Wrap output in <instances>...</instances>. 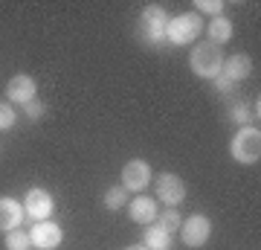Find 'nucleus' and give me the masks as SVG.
<instances>
[{
  "label": "nucleus",
  "instance_id": "nucleus-1",
  "mask_svg": "<svg viewBox=\"0 0 261 250\" xmlns=\"http://www.w3.org/2000/svg\"><path fill=\"white\" fill-rule=\"evenodd\" d=\"M166 29H168V12L166 6L160 3H148L140 15V27H137V35L140 41H145L148 47H157L166 41Z\"/></svg>",
  "mask_w": 261,
  "mask_h": 250
},
{
  "label": "nucleus",
  "instance_id": "nucleus-2",
  "mask_svg": "<svg viewBox=\"0 0 261 250\" xmlns=\"http://www.w3.org/2000/svg\"><path fill=\"white\" fill-rule=\"evenodd\" d=\"M189 67H192V73H195L197 79H218L221 67H224V53H221V47L212 44V41L197 44L195 50H192V56H189Z\"/></svg>",
  "mask_w": 261,
  "mask_h": 250
},
{
  "label": "nucleus",
  "instance_id": "nucleus-3",
  "mask_svg": "<svg viewBox=\"0 0 261 250\" xmlns=\"http://www.w3.org/2000/svg\"><path fill=\"white\" fill-rule=\"evenodd\" d=\"M229 154L241 166H255L261 160V131L255 125H244L229 143Z\"/></svg>",
  "mask_w": 261,
  "mask_h": 250
},
{
  "label": "nucleus",
  "instance_id": "nucleus-4",
  "mask_svg": "<svg viewBox=\"0 0 261 250\" xmlns=\"http://www.w3.org/2000/svg\"><path fill=\"white\" fill-rule=\"evenodd\" d=\"M203 32V18L197 15V12H183L177 18H168V29H166V41L168 44H192L197 41Z\"/></svg>",
  "mask_w": 261,
  "mask_h": 250
},
{
  "label": "nucleus",
  "instance_id": "nucleus-5",
  "mask_svg": "<svg viewBox=\"0 0 261 250\" xmlns=\"http://www.w3.org/2000/svg\"><path fill=\"white\" fill-rule=\"evenodd\" d=\"M250 73H252V58L247 53H235V56L224 58V67H221L215 84H218V90H229L235 82H244Z\"/></svg>",
  "mask_w": 261,
  "mask_h": 250
},
{
  "label": "nucleus",
  "instance_id": "nucleus-6",
  "mask_svg": "<svg viewBox=\"0 0 261 250\" xmlns=\"http://www.w3.org/2000/svg\"><path fill=\"white\" fill-rule=\"evenodd\" d=\"M180 236H183V244L186 247H195V250L203 247L206 241H209V236H212V221L200 213L189 215L186 221L180 224Z\"/></svg>",
  "mask_w": 261,
  "mask_h": 250
},
{
  "label": "nucleus",
  "instance_id": "nucleus-7",
  "mask_svg": "<svg viewBox=\"0 0 261 250\" xmlns=\"http://www.w3.org/2000/svg\"><path fill=\"white\" fill-rule=\"evenodd\" d=\"M56 210V201L47 189H29L27 198H23V215H29L32 221H49V215Z\"/></svg>",
  "mask_w": 261,
  "mask_h": 250
},
{
  "label": "nucleus",
  "instance_id": "nucleus-8",
  "mask_svg": "<svg viewBox=\"0 0 261 250\" xmlns=\"http://www.w3.org/2000/svg\"><path fill=\"white\" fill-rule=\"evenodd\" d=\"M157 195H160V201L168 207L183 204V198H186V180L180 175H174V172H163L157 177Z\"/></svg>",
  "mask_w": 261,
  "mask_h": 250
},
{
  "label": "nucleus",
  "instance_id": "nucleus-9",
  "mask_svg": "<svg viewBox=\"0 0 261 250\" xmlns=\"http://www.w3.org/2000/svg\"><path fill=\"white\" fill-rule=\"evenodd\" d=\"M151 184V166L145 160H128L125 166H122V186L128 189V192H137L140 195L145 186Z\"/></svg>",
  "mask_w": 261,
  "mask_h": 250
},
{
  "label": "nucleus",
  "instance_id": "nucleus-10",
  "mask_svg": "<svg viewBox=\"0 0 261 250\" xmlns=\"http://www.w3.org/2000/svg\"><path fill=\"white\" fill-rule=\"evenodd\" d=\"M29 239L35 250H56L64 241V233L56 221H35V227L29 230Z\"/></svg>",
  "mask_w": 261,
  "mask_h": 250
},
{
  "label": "nucleus",
  "instance_id": "nucleus-11",
  "mask_svg": "<svg viewBox=\"0 0 261 250\" xmlns=\"http://www.w3.org/2000/svg\"><path fill=\"white\" fill-rule=\"evenodd\" d=\"M35 93H38V84L32 76L27 73H18V76H12L9 84H6V99L15 105H27L35 99Z\"/></svg>",
  "mask_w": 261,
  "mask_h": 250
},
{
  "label": "nucleus",
  "instance_id": "nucleus-12",
  "mask_svg": "<svg viewBox=\"0 0 261 250\" xmlns=\"http://www.w3.org/2000/svg\"><path fill=\"white\" fill-rule=\"evenodd\" d=\"M128 215L134 224H154L157 221V201L148 195H137L134 201H128Z\"/></svg>",
  "mask_w": 261,
  "mask_h": 250
},
{
  "label": "nucleus",
  "instance_id": "nucleus-13",
  "mask_svg": "<svg viewBox=\"0 0 261 250\" xmlns=\"http://www.w3.org/2000/svg\"><path fill=\"white\" fill-rule=\"evenodd\" d=\"M20 221H23V204L3 195L0 198V233H9V230H18Z\"/></svg>",
  "mask_w": 261,
  "mask_h": 250
},
{
  "label": "nucleus",
  "instance_id": "nucleus-14",
  "mask_svg": "<svg viewBox=\"0 0 261 250\" xmlns=\"http://www.w3.org/2000/svg\"><path fill=\"white\" fill-rule=\"evenodd\" d=\"M142 244L148 250H171V233H166L157 221L148 224L145 233H142Z\"/></svg>",
  "mask_w": 261,
  "mask_h": 250
},
{
  "label": "nucleus",
  "instance_id": "nucleus-15",
  "mask_svg": "<svg viewBox=\"0 0 261 250\" xmlns=\"http://www.w3.org/2000/svg\"><path fill=\"white\" fill-rule=\"evenodd\" d=\"M232 32H235V27L226 15H215V18L209 20V41H212V44L221 47V44H226V41H232Z\"/></svg>",
  "mask_w": 261,
  "mask_h": 250
},
{
  "label": "nucleus",
  "instance_id": "nucleus-16",
  "mask_svg": "<svg viewBox=\"0 0 261 250\" xmlns=\"http://www.w3.org/2000/svg\"><path fill=\"white\" fill-rule=\"evenodd\" d=\"M105 210H108V213H119L122 207L128 204V189H125V186H111V189H108V192H105Z\"/></svg>",
  "mask_w": 261,
  "mask_h": 250
},
{
  "label": "nucleus",
  "instance_id": "nucleus-17",
  "mask_svg": "<svg viewBox=\"0 0 261 250\" xmlns=\"http://www.w3.org/2000/svg\"><path fill=\"white\" fill-rule=\"evenodd\" d=\"M229 117H232L235 122H238V125H252V120H258V102L255 105H250V102H238L232 108V113H229Z\"/></svg>",
  "mask_w": 261,
  "mask_h": 250
},
{
  "label": "nucleus",
  "instance_id": "nucleus-18",
  "mask_svg": "<svg viewBox=\"0 0 261 250\" xmlns=\"http://www.w3.org/2000/svg\"><path fill=\"white\" fill-rule=\"evenodd\" d=\"M157 224H160L166 233H171V236H174V233L180 230V224H183V215L177 213V207H168L163 215H157Z\"/></svg>",
  "mask_w": 261,
  "mask_h": 250
},
{
  "label": "nucleus",
  "instance_id": "nucleus-19",
  "mask_svg": "<svg viewBox=\"0 0 261 250\" xmlns=\"http://www.w3.org/2000/svg\"><path fill=\"white\" fill-rule=\"evenodd\" d=\"M6 250H32V239H29V233L18 230H9L6 233Z\"/></svg>",
  "mask_w": 261,
  "mask_h": 250
},
{
  "label": "nucleus",
  "instance_id": "nucleus-20",
  "mask_svg": "<svg viewBox=\"0 0 261 250\" xmlns=\"http://www.w3.org/2000/svg\"><path fill=\"white\" fill-rule=\"evenodd\" d=\"M197 15H224V0H197L195 3Z\"/></svg>",
  "mask_w": 261,
  "mask_h": 250
},
{
  "label": "nucleus",
  "instance_id": "nucleus-21",
  "mask_svg": "<svg viewBox=\"0 0 261 250\" xmlns=\"http://www.w3.org/2000/svg\"><path fill=\"white\" fill-rule=\"evenodd\" d=\"M15 122H18V111L9 102H0V131L15 128Z\"/></svg>",
  "mask_w": 261,
  "mask_h": 250
},
{
  "label": "nucleus",
  "instance_id": "nucleus-22",
  "mask_svg": "<svg viewBox=\"0 0 261 250\" xmlns=\"http://www.w3.org/2000/svg\"><path fill=\"white\" fill-rule=\"evenodd\" d=\"M44 113H47V105H44V102H38V99H32V102L23 105V117H27V120H32V122L41 120Z\"/></svg>",
  "mask_w": 261,
  "mask_h": 250
},
{
  "label": "nucleus",
  "instance_id": "nucleus-23",
  "mask_svg": "<svg viewBox=\"0 0 261 250\" xmlns=\"http://www.w3.org/2000/svg\"><path fill=\"white\" fill-rule=\"evenodd\" d=\"M125 250H148V247H145V244H128Z\"/></svg>",
  "mask_w": 261,
  "mask_h": 250
}]
</instances>
